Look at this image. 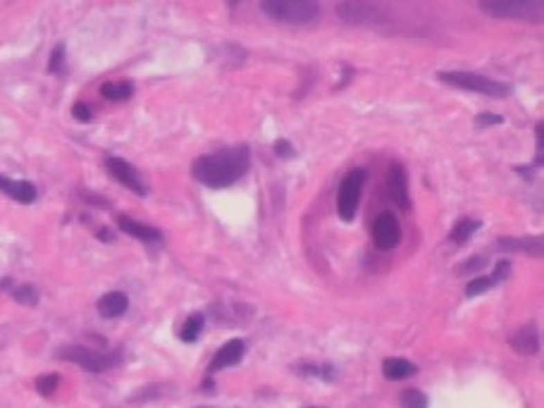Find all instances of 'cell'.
Instances as JSON below:
<instances>
[{
	"label": "cell",
	"mask_w": 544,
	"mask_h": 408,
	"mask_svg": "<svg viewBox=\"0 0 544 408\" xmlns=\"http://www.w3.org/2000/svg\"><path fill=\"white\" fill-rule=\"evenodd\" d=\"M58 384H60V375H43V378L36 380V391L41 396H51L58 389Z\"/></svg>",
	"instance_id": "cb8c5ba5"
},
{
	"label": "cell",
	"mask_w": 544,
	"mask_h": 408,
	"mask_svg": "<svg viewBox=\"0 0 544 408\" xmlns=\"http://www.w3.org/2000/svg\"><path fill=\"white\" fill-rule=\"evenodd\" d=\"M363 181H365V170H351L342 179V186H339V193H337V213L344 222H351L353 215H356L360 191H363Z\"/></svg>",
	"instance_id": "5b68a950"
},
{
	"label": "cell",
	"mask_w": 544,
	"mask_h": 408,
	"mask_svg": "<svg viewBox=\"0 0 544 408\" xmlns=\"http://www.w3.org/2000/svg\"><path fill=\"white\" fill-rule=\"evenodd\" d=\"M504 117L502 115H492V112H482L480 117H477V125H502Z\"/></svg>",
	"instance_id": "f1b7e54d"
},
{
	"label": "cell",
	"mask_w": 544,
	"mask_h": 408,
	"mask_svg": "<svg viewBox=\"0 0 544 408\" xmlns=\"http://www.w3.org/2000/svg\"><path fill=\"white\" fill-rule=\"evenodd\" d=\"M339 19H344L346 24H360V26H373L380 24L385 17V10L380 5L373 3H339L337 8Z\"/></svg>",
	"instance_id": "52a82bcc"
},
{
	"label": "cell",
	"mask_w": 544,
	"mask_h": 408,
	"mask_svg": "<svg viewBox=\"0 0 544 408\" xmlns=\"http://www.w3.org/2000/svg\"><path fill=\"white\" fill-rule=\"evenodd\" d=\"M72 115L77 117L79 122H89L91 117H94V112H91V107L86 103H74L72 105Z\"/></svg>",
	"instance_id": "484cf974"
},
{
	"label": "cell",
	"mask_w": 544,
	"mask_h": 408,
	"mask_svg": "<svg viewBox=\"0 0 544 408\" xmlns=\"http://www.w3.org/2000/svg\"><path fill=\"white\" fill-rule=\"evenodd\" d=\"M58 358L82 365V368L89 370V373H103V370L112 368L120 356H115V353H100V351H94V348H86V346H62L60 351H58Z\"/></svg>",
	"instance_id": "8992f818"
},
{
	"label": "cell",
	"mask_w": 544,
	"mask_h": 408,
	"mask_svg": "<svg viewBox=\"0 0 544 408\" xmlns=\"http://www.w3.org/2000/svg\"><path fill=\"white\" fill-rule=\"evenodd\" d=\"M494 279L492 277H475V279H471L468 282V287H466V296H480V294H484L487 289H492L494 287Z\"/></svg>",
	"instance_id": "603a6c76"
},
{
	"label": "cell",
	"mask_w": 544,
	"mask_h": 408,
	"mask_svg": "<svg viewBox=\"0 0 544 408\" xmlns=\"http://www.w3.org/2000/svg\"><path fill=\"white\" fill-rule=\"evenodd\" d=\"M201 330H203V315L201 313H193L191 318H188L184 322V327H182V342H196L198 339V335H201Z\"/></svg>",
	"instance_id": "ffe728a7"
},
{
	"label": "cell",
	"mask_w": 544,
	"mask_h": 408,
	"mask_svg": "<svg viewBox=\"0 0 544 408\" xmlns=\"http://www.w3.org/2000/svg\"><path fill=\"white\" fill-rule=\"evenodd\" d=\"M98 236H100V239H103V241H112V234H107V229H100Z\"/></svg>",
	"instance_id": "f546056e"
},
{
	"label": "cell",
	"mask_w": 544,
	"mask_h": 408,
	"mask_svg": "<svg viewBox=\"0 0 544 408\" xmlns=\"http://www.w3.org/2000/svg\"><path fill=\"white\" fill-rule=\"evenodd\" d=\"M129 308V299L127 294L122 292H110L105 294V296H100L98 301V313L100 318L105 320H112V318H120V315H125Z\"/></svg>",
	"instance_id": "4fadbf2b"
},
{
	"label": "cell",
	"mask_w": 544,
	"mask_h": 408,
	"mask_svg": "<svg viewBox=\"0 0 544 408\" xmlns=\"http://www.w3.org/2000/svg\"><path fill=\"white\" fill-rule=\"evenodd\" d=\"M12 299L21 305H36L39 303V289L31 287V284H24V287H15L12 289Z\"/></svg>",
	"instance_id": "44dd1931"
},
{
	"label": "cell",
	"mask_w": 544,
	"mask_h": 408,
	"mask_svg": "<svg viewBox=\"0 0 544 408\" xmlns=\"http://www.w3.org/2000/svg\"><path fill=\"white\" fill-rule=\"evenodd\" d=\"M261 10L274 21L284 24H308L320 15V8L310 0H265Z\"/></svg>",
	"instance_id": "7a4b0ae2"
},
{
	"label": "cell",
	"mask_w": 544,
	"mask_h": 408,
	"mask_svg": "<svg viewBox=\"0 0 544 408\" xmlns=\"http://www.w3.org/2000/svg\"><path fill=\"white\" fill-rule=\"evenodd\" d=\"M105 168H107V172H110L112 179H117L122 186H127L129 191H134L137 196H146V184L141 181V175H139L137 168L129 165L127 160L110 155V158L105 160Z\"/></svg>",
	"instance_id": "9c48e42d"
},
{
	"label": "cell",
	"mask_w": 544,
	"mask_h": 408,
	"mask_svg": "<svg viewBox=\"0 0 544 408\" xmlns=\"http://www.w3.org/2000/svg\"><path fill=\"white\" fill-rule=\"evenodd\" d=\"M416 365L406 361V358H387L382 363V373H385L387 380H406L411 375H416Z\"/></svg>",
	"instance_id": "e0dca14e"
},
{
	"label": "cell",
	"mask_w": 544,
	"mask_h": 408,
	"mask_svg": "<svg viewBox=\"0 0 544 408\" xmlns=\"http://www.w3.org/2000/svg\"><path fill=\"white\" fill-rule=\"evenodd\" d=\"M475 229H480V222L477 220H461V222L454 224V229H451V239L456 241V244H463V241H468L473 234H475Z\"/></svg>",
	"instance_id": "d6986e66"
},
{
	"label": "cell",
	"mask_w": 544,
	"mask_h": 408,
	"mask_svg": "<svg viewBox=\"0 0 544 408\" xmlns=\"http://www.w3.org/2000/svg\"><path fill=\"white\" fill-rule=\"evenodd\" d=\"M373 241L382 251H389L401 241V224H398L396 215L385 211L375 218L373 222Z\"/></svg>",
	"instance_id": "ba28073f"
},
{
	"label": "cell",
	"mask_w": 544,
	"mask_h": 408,
	"mask_svg": "<svg viewBox=\"0 0 544 408\" xmlns=\"http://www.w3.org/2000/svg\"><path fill=\"white\" fill-rule=\"evenodd\" d=\"M480 10L489 17L504 19H525V21H542L544 5L542 0H482Z\"/></svg>",
	"instance_id": "3957f363"
},
{
	"label": "cell",
	"mask_w": 544,
	"mask_h": 408,
	"mask_svg": "<svg viewBox=\"0 0 544 408\" xmlns=\"http://www.w3.org/2000/svg\"><path fill=\"white\" fill-rule=\"evenodd\" d=\"M274 153H277L279 158H292L294 148H292V143H289L287 139H279V141H274Z\"/></svg>",
	"instance_id": "4316f807"
},
{
	"label": "cell",
	"mask_w": 544,
	"mask_h": 408,
	"mask_svg": "<svg viewBox=\"0 0 544 408\" xmlns=\"http://www.w3.org/2000/svg\"><path fill=\"white\" fill-rule=\"evenodd\" d=\"M509 267H511V263L509 260H499L497 263V267H494V275H492V279L494 282H502V279L509 275Z\"/></svg>",
	"instance_id": "83f0119b"
},
{
	"label": "cell",
	"mask_w": 544,
	"mask_h": 408,
	"mask_svg": "<svg viewBox=\"0 0 544 408\" xmlns=\"http://www.w3.org/2000/svg\"><path fill=\"white\" fill-rule=\"evenodd\" d=\"M117 224H120V229L125 234L129 236H134V239H139V241H160V232L155 227H146V224H141V222H137V220H132V218H127V215H120L117 218Z\"/></svg>",
	"instance_id": "5bb4252c"
},
{
	"label": "cell",
	"mask_w": 544,
	"mask_h": 408,
	"mask_svg": "<svg viewBox=\"0 0 544 408\" xmlns=\"http://www.w3.org/2000/svg\"><path fill=\"white\" fill-rule=\"evenodd\" d=\"M0 191L8 193L17 203H34L36 196H39V191H36V186L31 181H12L3 175H0Z\"/></svg>",
	"instance_id": "7c38bea8"
},
{
	"label": "cell",
	"mask_w": 544,
	"mask_h": 408,
	"mask_svg": "<svg viewBox=\"0 0 544 408\" xmlns=\"http://www.w3.org/2000/svg\"><path fill=\"white\" fill-rule=\"evenodd\" d=\"M401 408H428V396L418 389H406L401 394Z\"/></svg>",
	"instance_id": "7402d4cb"
},
{
	"label": "cell",
	"mask_w": 544,
	"mask_h": 408,
	"mask_svg": "<svg viewBox=\"0 0 544 408\" xmlns=\"http://www.w3.org/2000/svg\"><path fill=\"white\" fill-rule=\"evenodd\" d=\"M244 351H246V344L241 339L227 342L225 346H220V351L215 353L213 361H210V373H218V370H222V368L236 365L241 361V356H244Z\"/></svg>",
	"instance_id": "30bf717a"
},
{
	"label": "cell",
	"mask_w": 544,
	"mask_h": 408,
	"mask_svg": "<svg viewBox=\"0 0 544 408\" xmlns=\"http://www.w3.org/2000/svg\"><path fill=\"white\" fill-rule=\"evenodd\" d=\"M439 79L444 84H451L456 89L475 91V94H484L489 98H506L511 94V86L499 82V79H489L484 74L477 72H439Z\"/></svg>",
	"instance_id": "277c9868"
},
{
	"label": "cell",
	"mask_w": 544,
	"mask_h": 408,
	"mask_svg": "<svg viewBox=\"0 0 544 408\" xmlns=\"http://www.w3.org/2000/svg\"><path fill=\"white\" fill-rule=\"evenodd\" d=\"M499 246L506 251H520V254H542V239L540 236H525V239H516V236H502Z\"/></svg>",
	"instance_id": "2e32d148"
},
{
	"label": "cell",
	"mask_w": 544,
	"mask_h": 408,
	"mask_svg": "<svg viewBox=\"0 0 544 408\" xmlns=\"http://www.w3.org/2000/svg\"><path fill=\"white\" fill-rule=\"evenodd\" d=\"M134 94V86L129 82H107L100 86V96L105 100H127L132 98Z\"/></svg>",
	"instance_id": "ac0fdd59"
},
{
	"label": "cell",
	"mask_w": 544,
	"mask_h": 408,
	"mask_svg": "<svg viewBox=\"0 0 544 408\" xmlns=\"http://www.w3.org/2000/svg\"><path fill=\"white\" fill-rule=\"evenodd\" d=\"M511 348L518 353H525V356H530V353L537 351V346H540V337H537V330L532 325L527 327H520L518 332H516L514 337H511Z\"/></svg>",
	"instance_id": "9a60e30c"
},
{
	"label": "cell",
	"mask_w": 544,
	"mask_h": 408,
	"mask_svg": "<svg viewBox=\"0 0 544 408\" xmlns=\"http://www.w3.org/2000/svg\"><path fill=\"white\" fill-rule=\"evenodd\" d=\"M62 64H64V46L60 43V46L53 48V53H51V62H48V72H60Z\"/></svg>",
	"instance_id": "d4e9b609"
},
{
	"label": "cell",
	"mask_w": 544,
	"mask_h": 408,
	"mask_svg": "<svg viewBox=\"0 0 544 408\" xmlns=\"http://www.w3.org/2000/svg\"><path fill=\"white\" fill-rule=\"evenodd\" d=\"M249 146H234L196 158L191 165V175L193 179L210 186V189H225V186H231L234 181H239L249 172Z\"/></svg>",
	"instance_id": "6da1fadb"
},
{
	"label": "cell",
	"mask_w": 544,
	"mask_h": 408,
	"mask_svg": "<svg viewBox=\"0 0 544 408\" xmlns=\"http://www.w3.org/2000/svg\"><path fill=\"white\" fill-rule=\"evenodd\" d=\"M389 193L401 211H411V196H408V179L401 165H392L389 170Z\"/></svg>",
	"instance_id": "8fae6325"
}]
</instances>
